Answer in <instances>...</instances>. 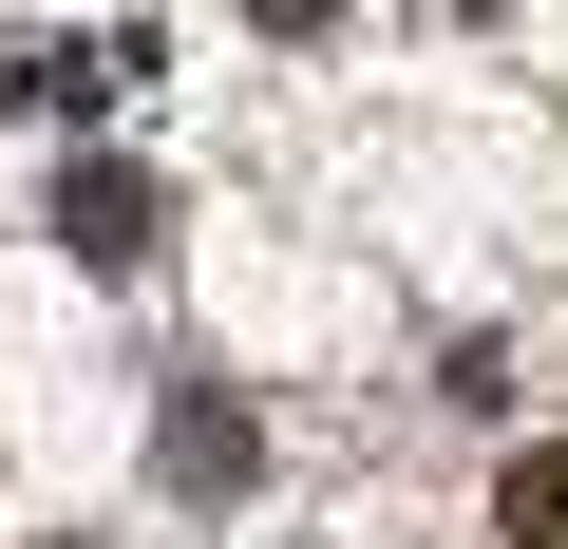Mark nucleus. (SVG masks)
<instances>
[{
  "mask_svg": "<svg viewBox=\"0 0 568 549\" xmlns=\"http://www.w3.org/2000/svg\"><path fill=\"white\" fill-rule=\"evenodd\" d=\"M58 246H77V265H152V246H171V190H152L133 152H77V171H58Z\"/></svg>",
  "mask_w": 568,
  "mask_h": 549,
  "instance_id": "f03ea898",
  "label": "nucleus"
},
{
  "mask_svg": "<svg viewBox=\"0 0 568 549\" xmlns=\"http://www.w3.org/2000/svg\"><path fill=\"white\" fill-rule=\"evenodd\" d=\"M493 530H511V549H568V436H530V455L493 474Z\"/></svg>",
  "mask_w": 568,
  "mask_h": 549,
  "instance_id": "7ed1b4c3",
  "label": "nucleus"
},
{
  "mask_svg": "<svg viewBox=\"0 0 568 549\" xmlns=\"http://www.w3.org/2000/svg\"><path fill=\"white\" fill-rule=\"evenodd\" d=\"M246 20H265V39H342V0H246Z\"/></svg>",
  "mask_w": 568,
  "mask_h": 549,
  "instance_id": "20e7f679",
  "label": "nucleus"
},
{
  "mask_svg": "<svg viewBox=\"0 0 568 549\" xmlns=\"http://www.w3.org/2000/svg\"><path fill=\"white\" fill-rule=\"evenodd\" d=\"M152 492H190V511H246V492H265V417H246L227 379H171V398H152Z\"/></svg>",
  "mask_w": 568,
  "mask_h": 549,
  "instance_id": "f257e3e1",
  "label": "nucleus"
}]
</instances>
